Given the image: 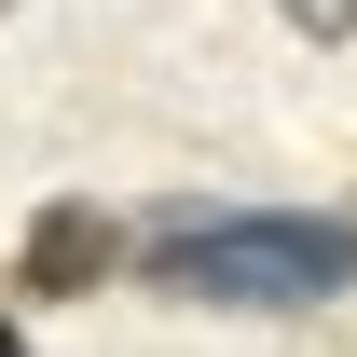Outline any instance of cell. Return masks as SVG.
Listing matches in <instances>:
<instances>
[{"label": "cell", "instance_id": "6da1fadb", "mask_svg": "<svg viewBox=\"0 0 357 357\" xmlns=\"http://www.w3.org/2000/svg\"><path fill=\"white\" fill-rule=\"evenodd\" d=\"M137 275L165 303L220 316H303L357 289V220H289V206H151L137 220Z\"/></svg>", "mask_w": 357, "mask_h": 357}, {"label": "cell", "instance_id": "3957f363", "mask_svg": "<svg viewBox=\"0 0 357 357\" xmlns=\"http://www.w3.org/2000/svg\"><path fill=\"white\" fill-rule=\"evenodd\" d=\"M275 14H289L303 42H344V28H357V0H275Z\"/></svg>", "mask_w": 357, "mask_h": 357}, {"label": "cell", "instance_id": "277c9868", "mask_svg": "<svg viewBox=\"0 0 357 357\" xmlns=\"http://www.w3.org/2000/svg\"><path fill=\"white\" fill-rule=\"evenodd\" d=\"M0 357H28V330H0Z\"/></svg>", "mask_w": 357, "mask_h": 357}, {"label": "cell", "instance_id": "5b68a950", "mask_svg": "<svg viewBox=\"0 0 357 357\" xmlns=\"http://www.w3.org/2000/svg\"><path fill=\"white\" fill-rule=\"evenodd\" d=\"M0 14H14V0H0Z\"/></svg>", "mask_w": 357, "mask_h": 357}, {"label": "cell", "instance_id": "7a4b0ae2", "mask_svg": "<svg viewBox=\"0 0 357 357\" xmlns=\"http://www.w3.org/2000/svg\"><path fill=\"white\" fill-rule=\"evenodd\" d=\"M110 261H124V220L83 206V192H55L42 220H28V248H14V289H28V303H83Z\"/></svg>", "mask_w": 357, "mask_h": 357}]
</instances>
